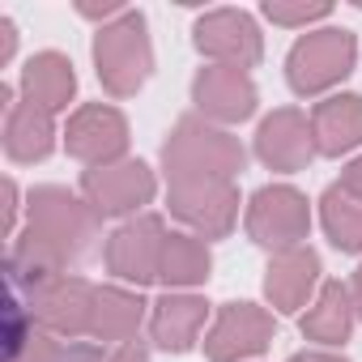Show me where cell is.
<instances>
[{
    "instance_id": "6da1fadb",
    "label": "cell",
    "mask_w": 362,
    "mask_h": 362,
    "mask_svg": "<svg viewBox=\"0 0 362 362\" xmlns=\"http://www.w3.org/2000/svg\"><path fill=\"white\" fill-rule=\"evenodd\" d=\"M166 170H170V184L175 179H226L243 170V149L235 136L201 124V119H179V128L166 141Z\"/></svg>"
},
{
    "instance_id": "7a4b0ae2",
    "label": "cell",
    "mask_w": 362,
    "mask_h": 362,
    "mask_svg": "<svg viewBox=\"0 0 362 362\" xmlns=\"http://www.w3.org/2000/svg\"><path fill=\"white\" fill-rule=\"evenodd\" d=\"M94 60H98V77L103 86L124 98V94H136L141 81L149 77V39H145V18L141 13H124L115 26L98 30V43H94Z\"/></svg>"
},
{
    "instance_id": "3957f363",
    "label": "cell",
    "mask_w": 362,
    "mask_h": 362,
    "mask_svg": "<svg viewBox=\"0 0 362 362\" xmlns=\"http://www.w3.org/2000/svg\"><path fill=\"white\" fill-rule=\"evenodd\" d=\"M354 69V35L349 30H320L294 43L290 52V86L294 94H320Z\"/></svg>"
},
{
    "instance_id": "277c9868",
    "label": "cell",
    "mask_w": 362,
    "mask_h": 362,
    "mask_svg": "<svg viewBox=\"0 0 362 362\" xmlns=\"http://www.w3.org/2000/svg\"><path fill=\"white\" fill-rule=\"evenodd\" d=\"M307 226H311L307 201H303L294 188L277 184V188H260V192L252 197L247 230H252L256 243L277 247V252H290V247H298V239H307Z\"/></svg>"
},
{
    "instance_id": "5b68a950",
    "label": "cell",
    "mask_w": 362,
    "mask_h": 362,
    "mask_svg": "<svg viewBox=\"0 0 362 362\" xmlns=\"http://www.w3.org/2000/svg\"><path fill=\"white\" fill-rule=\"evenodd\" d=\"M239 197L226 179H175L170 184V214L205 235H226L235 226Z\"/></svg>"
},
{
    "instance_id": "8992f818",
    "label": "cell",
    "mask_w": 362,
    "mask_h": 362,
    "mask_svg": "<svg viewBox=\"0 0 362 362\" xmlns=\"http://www.w3.org/2000/svg\"><path fill=\"white\" fill-rule=\"evenodd\" d=\"M162 247H166L162 222H158V218H141V222H128L124 230L111 235V243H107V264H111L115 277L145 286V281L158 277V269H162Z\"/></svg>"
},
{
    "instance_id": "52a82bcc",
    "label": "cell",
    "mask_w": 362,
    "mask_h": 362,
    "mask_svg": "<svg viewBox=\"0 0 362 362\" xmlns=\"http://www.w3.org/2000/svg\"><path fill=\"white\" fill-rule=\"evenodd\" d=\"M86 192L94 214H128L153 197V175L145 162H111L86 170Z\"/></svg>"
},
{
    "instance_id": "ba28073f",
    "label": "cell",
    "mask_w": 362,
    "mask_h": 362,
    "mask_svg": "<svg viewBox=\"0 0 362 362\" xmlns=\"http://www.w3.org/2000/svg\"><path fill=\"white\" fill-rule=\"evenodd\" d=\"M273 337V320L252 307V303H230L222 307L209 341H205V354L214 362H235V358H247V354H260Z\"/></svg>"
},
{
    "instance_id": "9c48e42d",
    "label": "cell",
    "mask_w": 362,
    "mask_h": 362,
    "mask_svg": "<svg viewBox=\"0 0 362 362\" xmlns=\"http://www.w3.org/2000/svg\"><path fill=\"white\" fill-rule=\"evenodd\" d=\"M197 47L214 60H222L226 69H247L260 60V35L252 26L247 13H209L197 22Z\"/></svg>"
},
{
    "instance_id": "30bf717a",
    "label": "cell",
    "mask_w": 362,
    "mask_h": 362,
    "mask_svg": "<svg viewBox=\"0 0 362 362\" xmlns=\"http://www.w3.org/2000/svg\"><path fill=\"white\" fill-rule=\"evenodd\" d=\"M256 153L273 170H303L315 153V136L298 111H273L256 132Z\"/></svg>"
},
{
    "instance_id": "8fae6325",
    "label": "cell",
    "mask_w": 362,
    "mask_h": 362,
    "mask_svg": "<svg viewBox=\"0 0 362 362\" xmlns=\"http://www.w3.org/2000/svg\"><path fill=\"white\" fill-rule=\"evenodd\" d=\"M124 145H128V128H124V115L111 107H86L69 124V153L81 162L111 166V158H119Z\"/></svg>"
},
{
    "instance_id": "7c38bea8",
    "label": "cell",
    "mask_w": 362,
    "mask_h": 362,
    "mask_svg": "<svg viewBox=\"0 0 362 362\" xmlns=\"http://www.w3.org/2000/svg\"><path fill=\"white\" fill-rule=\"evenodd\" d=\"M192 98L205 115L214 119H247L252 107H256V86L247 81L243 69H226V64H214L197 77L192 86Z\"/></svg>"
},
{
    "instance_id": "4fadbf2b",
    "label": "cell",
    "mask_w": 362,
    "mask_h": 362,
    "mask_svg": "<svg viewBox=\"0 0 362 362\" xmlns=\"http://www.w3.org/2000/svg\"><path fill=\"white\" fill-rule=\"evenodd\" d=\"M94 311V290L81 277H56L47 290L35 294V315L52 332H86Z\"/></svg>"
},
{
    "instance_id": "5bb4252c",
    "label": "cell",
    "mask_w": 362,
    "mask_h": 362,
    "mask_svg": "<svg viewBox=\"0 0 362 362\" xmlns=\"http://www.w3.org/2000/svg\"><path fill=\"white\" fill-rule=\"evenodd\" d=\"M320 277V256L307 252V247H290V252H277L273 264H269V277H264V290L273 298L277 311H298L311 294Z\"/></svg>"
},
{
    "instance_id": "9a60e30c",
    "label": "cell",
    "mask_w": 362,
    "mask_h": 362,
    "mask_svg": "<svg viewBox=\"0 0 362 362\" xmlns=\"http://www.w3.org/2000/svg\"><path fill=\"white\" fill-rule=\"evenodd\" d=\"M311 136L320 153H345L354 145H362V98L358 94H341L315 107L311 115Z\"/></svg>"
},
{
    "instance_id": "2e32d148",
    "label": "cell",
    "mask_w": 362,
    "mask_h": 362,
    "mask_svg": "<svg viewBox=\"0 0 362 362\" xmlns=\"http://www.w3.org/2000/svg\"><path fill=\"white\" fill-rule=\"evenodd\" d=\"M205 315H209V307H205L201 298H192V294H166V298L153 307V324H149V332H153V341H158L162 349L184 354V349L197 341Z\"/></svg>"
},
{
    "instance_id": "e0dca14e",
    "label": "cell",
    "mask_w": 362,
    "mask_h": 362,
    "mask_svg": "<svg viewBox=\"0 0 362 362\" xmlns=\"http://www.w3.org/2000/svg\"><path fill=\"white\" fill-rule=\"evenodd\" d=\"M349 324H354V298L341 281H328L320 290V303L303 315V332L320 345H341L349 337Z\"/></svg>"
},
{
    "instance_id": "ac0fdd59",
    "label": "cell",
    "mask_w": 362,
    "mask_h": 362,
    "mask_svg": "<svg viewBox=\"0 0 362 362\" xmlns=\"http://www.w3.org/2000/svg\"><path fill=\"white\" fill-rule=\"evenodd\" d=\"M73 86H77L73 64H69L64 56H56V52H43V56H35V60L26 64V94H30V103L43 107V111L64 107L69 94H73Z\"/></svg>"
},
{
    "instance_id": "d6986e66",
    "label": "cell",
    "mask_w": 362,
    "mask_h": 362,
    "mask_svg": "<svg viewBox=\"0 0 362 362\" xmlns=\"http://www.w3.org/2000/svg\"><path fill=\"white\" fill-rule=\"evenodd\" d=\"M141 298L124 290H94V311H90V332L103 341H132L141 324Z\"/></svg>"
},
{
    "instance_id": "ffe728a7",
    "label": "cell",
    "mask_w": 362,
    "mask_h": 362,
    "mask_svg": "<svg viewBox=\"0 0 362 362\" xmlns=\"http://www.w3.org/2000/svg\"><path fill=\"white\" fill-rule=\"evenodd\" d=\"M9 158L18 162H35L52 149V111L26 103V107H13L9 111Z\"/></svg>"
},
{
    "instance_id": "44dd1931",
    "label": "cell",
    "mask_w": 362,
    "mask_h": 362,
    "mask_svg": "<svg viewBox=\"0 0 362 362\" xmlns=\"http://www.w3.org/2000/svg\"><path fill=\"white\" fill-rule=\"evenodd\" d=\"M162 281L170 286H192V281H205L209 277V247L192 235H170L166 247H162V269H158Z\"/></svg>"
},
{
    "instance_id": "7402d4cb",
    "label": "cell",
    "mask_w": 362,
    "mask_h": 362,
    "mask_svg": "<svg viewBox=\"0 0 362 362\" xmlns=\"http://www.w3.org/2000/svg\"><path fill=\"white\" fill-rule=\"evenodd\" d=\"M324 230L341 252H362V201H354L341 188H328V197H324Z\"/></svg>"
},
{
    "instance_id": "603a6c76",
    "label": "cell",
    "mask_w": 362,
    "mask_h": 362,
    "mask_svg": "<svg viewBox=\"0 0 362 362\" xmlns=\"http://www.w3.org/2000/svg\"><path fill=\"white\" fill-rule=\"evenodd\" d=\"M264 13H269L273 22H307V18H324L328 9H324V5H307V9H281V5H269Z\"/></svg>"
},
{
    "instance_id": "cb8c5ba5",
    "label": "cell",
    "mask_w": 362,
    "mask_h": 362,
    "mask_svg": "<svg viewBox=\"0 0 362 362\" xmlns=\"http://www.w3.org/2000/svg\"><path fill=\"white\" fill-rule=\"evenodd\" d=\"M337 188H341V192H349L354 201H362V158H358V162L341 175V184H337Z\"/></svg>"
},
{
    "instance_id": "d4e9b609",
    "label": "cell",
    "mask_w": 362,
    "mask_h": 362,
    "mask_svg": "<svg viewBox=\"0 0 362 362\" xmlns=\"http://www.w3.org/2000/svg\"><path fill=\"white\" fill-rule=\"evenodd\" d=\"M107 362H149V354H145V345H141V341H124Z\"/></svg>"
},
{
    "instance_id": "484cf974",
    "label": "cell",
    "mask_w": 362,
    "mask_h": 362,
    "mask_svg": "<svg viewBox=\"0 0 362 362\" xmlns=\"http://www.w3.org/2000/svg\"><path fill=\"white\" fill-rule=\"evenodd\" d=\"M52 362H98V349H94V345H73V349H64V354L56 349Z\"/></svg>"
},
{
    "instance_id": "4316f807",
    "label": "cell",
    "mask_w": 362,
    "mask_h": 362,
    "mask_svg": "<svg viewBox=\"0 0 362 362\" xmlns=\"http://www.w3.org/2000/svg\"><path fill=\"white\" fill-rule=\"evenodd\" d=\"M349 298H354V307H358V315H362V269L354 273V290H349Z\"/></svg>"
},
{
    "instance_id": "83f0119b",
    "label": "cell",
    "mask_w": 362,
    "mask_h": 362,
    "mask_svg": "<svg viewBox=\"0 0 362 362\" xmlns=\"http://www.w3.org/2000/svg\"><path fill=\"white\" fill-rule=\"evenodd\" d=\"M290 362H341V358H328V354H294Z\"/></svg>"
}]
</instances>
